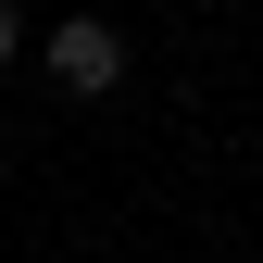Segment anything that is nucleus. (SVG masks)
Wrapping results in <instances>:
<instances>
[{
  "label": "nucleus",
  "instance_id": "f03ea898",
  "mask_svg": "<svg viewBox=\"0 0 263 263\" xmlns=\"http://www.w3.org/2000/svg\"><path fill=\"white\" fill-rule=\"evenodd\" d=\"M13 50H25V25H13V0H0V63H13Z\"/></svg>",
  "mask_w": 263,
  "mask_h": 263
},
{
  "label": "nucleus",
  "instance_id": "f257e3e1",
  "mask_svg": "<svg viewBox=\"0 0 263 263\" xmlns=\"http://www.w3.org/2000/svg\"><path fill=\"white\" fill-rule=\"evenodd\" d=\"M50 76L76 88V101H101V88L125 76V38H113L101 13H76V25H50Z\"/></svg>",
  "mask_w": 263,
  "mask_h": 263
}]
</instances>
